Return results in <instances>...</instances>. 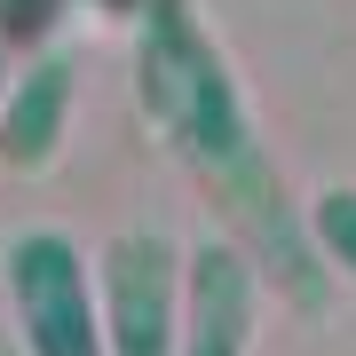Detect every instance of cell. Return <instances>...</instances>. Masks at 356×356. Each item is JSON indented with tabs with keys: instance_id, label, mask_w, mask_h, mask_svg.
Returning a JSON list of instances; mask_svg holds the SVG:
<instances>
[{
	"instance_id": "obj_8",
	"label": "cell",
	"mask_w": 356,
	"mask_h": 356,
	"mask_svg": "<svg viewBox=\"0 0 356 356\" xmlns=\"http://www.w3.org/2000/svg\"><path fill=\"white\" fill-rule=\"evenodd\" d=\"M0 95H8V40H0Z\"/></svg>"
},
{
	"instance_id": "obj_4",
	"label": "cell",
	"mask_w": 356,
	"mask_h": 356,
	"mask_svg": "<svg viewBox=\"0 0 356 356\" xmlns=\"http://www.w3.org/2000/svg\"><path fill=\"white\" fill-rule=\"evenodd\" d=\"M261 309V269L238 238H206L182 261V356H245Z\"/></svg>"
},
{
	"instance_id": "obj_7",
	"label": "cell",
	"mask_w": 356,
	"mask_h": 356,
	"mask_svg": "<svg viewBox=\"0 0 356 356\" xmlns=\"http://www.w3.org/2000/svg\"><path fill=\"white\" fill-rule=\"evenodd\" d=\"M64 8H72V0H0V40H8V48H16V40H40Z\"/></svg>"
},
{
	"instance_id": "obj_6",
	"label": "cell",
	"mask_w": 356,
	"mask_h": 356,
	"mask_svg": "<svg viewBox=\"0 0 356 356\" xmlns=\"http://www.w3.org/2000/svg\"><path fill=\"white\" fill-rule=\"evenodd\" d=\"M309 238H317L325 269L356 277V191H325L317 206H309Z\"/></svg>"
},
{
	"instance_id": "obj_3",
	"label": "cell",
	"mask_w": 356,
	"mask_h": 356,
	"mask_svg": "<svg viewBox=\"0 0 356 356\" xmlns=\"http://www.w3.org/2000/svg\"><path fill=\"white\" fill-rule=\"evenodd\" d=\"M182 245L166 229H127L103 254V341L111 356H182Z\"/></svg>"
},
{
	"instance_id": "obj_1",
	"label": "cell",
	"mask_w": 356,
	"mask_h": 356,
	"mask_svg": "<svg viewBox=\"0 0 356 356\" xmlns=\"http://www.w3.org/2000/svg\"><path fill=\"white\" fill-rule=\"evenodd\" d=\"M135 103L151 119V135L182 159V175L198 182V198L222 214V229L254 254V269L301 317H325L332 269L309 238V206H293L277 159L254 127V103H245L222 40L198 24L191 0H143L135 8Z\"/></svg>"
},
{
	"instance_id": "obj_5",
	"label": "cell",
	"mask_w": 356,
	"mask_h": 356,
	"mask_svg": "<svg viewBox=\"0 0 356 356\" xmlns=\"http://www.w3.org/2000/svg\"><path fill=\"white\" fill-rule=\"evenodd\" d=\"M72 95H79V56L72 48H40L0 95V166L8 175H48L72 127Z\"/></svg>"
},
{
	"instance_id": "obj_2",
	"label": "cell",
	"mask_w": 356,
	"mask_h": 356,
	"mask_svg": "<svg viewBox=\"0 0 356 356\" xmlns=\"http://www.w3.org/2000/svg\"><path fill=\"white\" fill-rule=\"evenodd\" d=\"M16 317H24V356H103V301L88 285V254L72 229H24L0 245Z\"/></svg>"
},
{
	"instance_id": "obj_9",
	"label": "cell",
	"mask_w": 356,
	"mask_h": 356,
	"mask_svg": "<svg viewBox=\"0 0 356 356\" xmlns=\"http://www.w3.org/2000/svg\"><path fill=\"white\" fill-rule=\"evenodd\" d=\"M0 356H24V348H16V341H8V332H0Z\"/></svg>"
}]
</instances>
